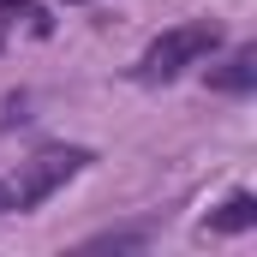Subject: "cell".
Listing matches in <instances>:
<instances>
[{
	"mask_svg": "<svg viewBox=\"0 0 257 257\" xmlns=\"http://www.w3.org/2000/svg\"><path fill=\"white\" fill-rule=\"evenodd\" d=\"M30 0H0V36H6V24H12V12H24Z\"/></svg>",
	"mask_w": 257,
	"mask_h": 257,
	"instance_id": "6",
	"label": "cell"
},
{
	"mask_svg": "<svg viewBox=\"0 0 257 257\" xmlns=\"http://www.w3.org/2000/svg\"><path fill=\"white\" fill-rule=\"evenodd\" d=\"M144 233H96L90 239V251H126V245H138Z\"/></svg>",
	"mask_w": 257,
	"mask_h": 257,
	"instance_id": "5",
	"label": "cell"
},
{
	"mask_svg": "<svg viewBox=\"0 0 257 257\" xmlns=\"http://www.w3.org/2000/svg\"><path fill=\"white\" fill-rule=\"evenodd\" d=\"M215 42H221V36H215V24H174V30H162V36L144 48L138 78H144V84H168V78H180L186 66H197Z\"/></svg>",
	"mask_w": 257,
	"mask_h": 257,
	"instance_id": "2",
	"label": "cell"
},
{
	"mask_svg": "<svg viewBox=\"0 0 257 257\" xmlns=\"http://www.w3.org/2000/svg\"><path fill=\"white\" fill-rule=\"evenodd\" d=\"M84 162H90V150H78V144H48V150L24 156L12 174H0V215H24V209H36L42 197L60 192L72 174H84Z\"/></svg>",
	"mask_w": 257,
	"mask_h": 257,
	"instance_id": "1",
	"label": "cell"
},
{
	"mask_svg": "<svg viewBox=\"0 0 257 257\" xmlns=\"http://www.w3.org/2000/svg\"><path fill=\"white\" fill-rule=\"evenodd\" d=\"M245 227H257V197L251 192H233L209 215V233H245Z\"/></svg>",
	"mask_w": 257,
	"mask_h": 257,
	"instance_id": "3",
	"label": "cell"
},
{
	"mask_svg": "<svg viewBox=\"0 0 257 257\" xmlns=\"http://www.w3.org/2000/svg\"><path fill=\"white\" fill-rule=\"evenodd\" d=\"M209 84H215V90H227V96H245V90L257 84V48H239L221 72H209Z\"/></svg>",
	"mask_w": 257,
	"mask_h": 257,
	"instance_id": "4",
	"label": "cell"
}]
</instances>
